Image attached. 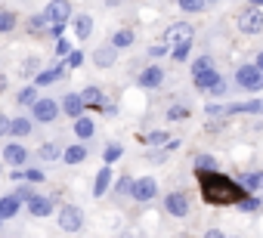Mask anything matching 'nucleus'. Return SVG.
Here are the masks:
<instances>
[{
    "label": "nucleus",
    "instance_id": "f257e3e1",
    "mask_svg": "<svg viewBox=\"0 0 263 238\" xmlns=\"http://www.w3.org/2000/svg\"><path fill=\"white\" fill-rule=\"evenodd\" d=\"M198 180H201V192L211 204H238L245 198V186L226 180L217 170H198Z\"/></svg>",
    "mask_w": 263,
    "mask_h": 238
},
{
    "label": "nucleus",
    "instance_id": "f03ea898",
    "mask_svg": "<svg viewBox=\"0 0 263 238\" xmlns=\"http://www.w3.org/2000/svg\"><path fill=\"white\" fill-rule=\"evenodd\" d=\"M235 81H238L241 90L257 93V90H263V68H260V65H241V68L235 71Z\"/></svg>",
    "mask_w": 263,
    "mask_h": 238
},
{
    "label": "nucleus",
    "instance_id": "7ed1b4c3",
    "mask_svg": "<svg viewBox=\"0 0 263 238\" xmlns=\"http://www.w3.org/2000/svg\"><path fill=\"white\" fill-rule=\"evenodd\" d=\"M59 226H62L65 232H81V229H84V210L74 207V204H65V207L59 210Z\"/></svg>",
    "mask_w": 263,
    "mask_h": 238
},
{
    "label": "nucleus",
    "instance_id": "20e7f679",
    "mask_svg": "<svg viewBox=\"0 0 263 238\" xmlns=\"http://www.w3.org/2000/svg\"><path fill=\"white\" fill-rule=\"evenodd\" d=\"M238 31L241 34H260L263 31V13L260 10H245V13H238Z\"/></svg>",
    "mask_w": 263,
    "mask_h": 238
},
{
    "label": "nucleus",
    "instance_id": "39448f33",
    "mask_svg": "<svg viewBox=\"0 0 263 238\" xmlns=\"http://www.w3.org/2000/svg\"><path fill=\"white\" fill-rule=\"evenodd\" d=\"M44 13H47L50 25H65L71 19V4H68V0H50Z\"/></svg>",
    "mask_w": 263,
    "mask_h": 238
},
{
    "label": "nucleus",
    "instance_id": "423d86ee",
    "mask_svg": "<svg viewBox=\"0 0 263 238\" xmlns=\"http://www.w3.org/2000/svg\"><path fill=\"white\" fill-rule=\"evenodd\" d=\"M192 37H195V31H192V25H186V22H177V25H171V28L164 31V41H167L171 47L192 44Z\"/></svg>",
    "mask_w": 263,
    "mask_h": 238
},
{
    "label": "nucleus",
    "instance_id": "0eeeda50",
    "mask_svg": "<svg viewBox=\"0 0 263 238\" xmlns=\"http://www.w3.org/2000/svg\"><path fill=\"white\" fill-rule=\"evenodd\" d=\"M130 195H134L137 201H152L158 195V183L152 176H143V180H134V189H130Z\"/></svg>",
    "mask_w": 263,
    "mask_h": 238
},
{
    "label": "nucleus",
    "instance_id": "6e6552de",
    "mask_svg": "<svg viewBox=\"0 0 263 238\" xmlns=\"http://www.w3.org/2000/svg\"><path fill=\"white\" fill-rule=\"evenodd\" d=\"M164 210H167L171 216H186V213H189V195H186V192H171V195L164 198Z\"/></svg>",
    "mask_w": 263,
    "mask_h": 238
},
{
    "label": "nucleus",
    "instance_id": "1a4fd4ad",
    "mask_svg": "<svg viewBox=\"0 0 263 238\" xmlns=\"http://www.w3.org/2000/svg\"><path fill=\"white\" fill-rule=\"evenodd\" d=\"M31 108H34V121H41V124L56 121V114H59V105H56L53 99H37Z\"/></svg>",
    "mask_w": 263,
    "mask_h": 238
},
{
    "label": "nucleus",
    "instance_id": "9d476101",
    "mask_svg": "<svg viewBox=\"0 0 263 238\" xmlns=\"http://www.w3.org/2000/svg\"><path fill=\"white\" fill-rule=\"evenodd\" d=\"M164 84V68H158V65H149L143 74H140V87H146V90H155V87H161Z\"/></svg>",
    "mask_w": 263,
    "mask_h": 238
},
{
    "label": "nucleus",
    "instance_id": "9b49d317",
    "mask_svg": "<svg viewBox=\"0 0 263 238\" xmlns=\"http://www.w3.org/2000/svg\"><path fill=\"white\" fill-rule=\"evenodd\" d=\"M22 207V198L19 195H4L0 198V220H13Z\"/></svg>",
    "mask_w": 263,
    "mask_h": 238
},
{
    "label": "nucleus",
    "instance_id": "f8f14e48",
    "mask_svg": "<svg viewBox=\"0 0 263 238\" xmlns=\"http://www.w3.org/2000/svg\"><path fill=\"white\" fill-rule=\"evenodd\" d=\"M59 77H65V65H53V68H47V71H37V74H34V87L56 84Z\"/></svg>",
    "mask_w": 263,
    "mask_h": 238
},
{
    "label": "nucleus",
    "instance_id": "ddd939ff",
    "mask_svg": "<svg viewBox=\"0 0 263 238\" xmlns=\"http://www.w3.org/2000/svg\"><path fill=\"white\" fill-rule=\"evenodd\" d=\"M84 96L81 93H68L65 99H62V111L68 114V117H81V111H84Z\"/></svg>",
    "mask_w": 263,
    "mask_h": 238
},
{
    "label": "nucleus",
    "instance_id": "4468645a",
    "mask_svg": "<svg viewBox=\"0 0 263 238\" xmlns=\"http://www.w3.org/2000/svg\"><path fill=\"white\" fill-rule=\"evenodd\" d=\"M217 81H220V71H214V68H204V71H195V74H192V84H195L198 90H211Z\"/></svg>",
    "mask_w": 263,
    "mask_h": 238
},
{
    "label": "nucleus",
    "instance_id": "2eb2a0df",
    "mask_svg": "<svg viewBox=\"0 0 263 238\" xmlns=\"http://www.w3.org/2000/svg\"><path fill=\"white\" fill-rule=\"evenodd\" d=\"M25 158H28V152H25V146H19V143H13V146H7V149H4V161H7V164H13V167H22V164H25Z\"/></svg>",
    "mask_w": 263,
    "mask_h": 238
},
{
    "label": "nucleus",
    "instance_id": "dca6fc26",
    "mask_svg": "<svg viewBox=\"0 0 263 238\" xmlns=\"http://www.w3.org/2000/svg\"><path fill=\"white\" fill-rule=\"evenodd\" d=\"M108 186H111V167L105 164V167L96 173V183H93V198H102V195L108 192Z\"/></svg>",
    "mask_w": 263,
    "mask_h": 238
},
{
    "label": "nucleus",
    "instance_id": "f3484780",
    "mask_svg": "<svg viewBox=\"0 0 263 238\" xmlns=\"http://www.w3.org/2000/svg\"><path fill=\"white\" fill-rule=\"evenodd\" d=\"M115 56H118V47L111 44V47H99L96 53H93V62L99 65V68H108V65H115Z\"/></svg>",
    "mask_w": 263,
    "mask_h": 238
},
{
    "label": "nucleus",
    "instance_id": "a211bd4d",
    "mask_svg": "<svg viewBox=\"0 0 263 238\" xmlns=\"http://www.w3.org/2000/svg\"><path fill=\"white\" fill-rule=\"evenodd\" d=\"M74 133L81 136V140H90L93 133H96V124H93V117H74Z\"/></svg>",
    "mask_w": 263,
    "mask_h": 238
},
{
    "label": "nucleus",
    "instance_id": "6ab92c4d",
    "mask_svg": "<svg viewBox=\"0 0 263 238\" xmlns=\"http://www.w3.org/2000/svg\"><path fill=\"white\" fill-rule=\"evenodd\" d=\"M74 34H78V41H87V37L93 34V19H90L87 13H81V16L74 19Z\"/></svg>",
    "mask_w": 263,
    "mask_h": 238
},
{
    "label": "nucleus",
    "instance_id": "aec40b11",
    "mask_svg": "<svg viewBox=\"0 0 263 238\" xmlns=\"http://www.w3.org/2000/svg\"><path fill=\"white\" fill-rule=\"evenodd\" d=\"M28 210H31V216H47V213L53 210V201H50V198H41V195H34V198L28 201Z\"/></svg>",
    "mask_w": 263,
    "mask_h": 238
},
{
    "label": "nucleus",
    "instance_id": "412c9836",
    "mask_svg": "<svg viewBox=\"0 0 263 238\" xmlns=\"http://www.w3.org/2000/svg\"><path fill=\"white\" fill-rule=\"evenodd\" d=\"M238 183H241L248 192H254V189H260V186H263V170H251V173H241V176H238Z\"/></svg>",
    "mask_w": 263,
    "mask_h": 238
},
{
    "label": "nucleus",
    "instance_id": "4be33fe9",
    "mask_svg": "<svg viewBox=\"0 0 263 238\" xmlns=\"http://www.w3.org/2000/svg\"><path fill=\"white\" fill-rule=\"evenodd\" d=\"M62 158H65V164H81L87 158V146H68L62 152Z\"/></svg>",
    "mask_w": 263,
    "mask_h": 238
},
{
    "label": "nucleus",
    "instance_id": "5701e85b",
    "mask_svg": "<svg viewBox=\"0 0 263 238\" xmlns=\"http://www.w3.org/2000/svg\"><path fill=\"white\" fill-rule=\"evenodd\" d=\"M238 111H254V114H263V102L254 99V102H241V105H226V114H238Z\"/></svg>",
    "mask_w": 263,
    "mask_h": 238
},
{
    "label": "nucleus",
    "instance_id": "b1692460",
    "mask_svg": "<svg viewBox=\"0 0 263 238\" xmlns=\"http://www.w3.org/2000/svg\"><path fill=\"white\" fill-rule=\"evenodd\" d=\"M37 155H41V161H56V158H62V149H59V143H44L37 149Z\"/></svg>",
    "mask_w": 263,
    "mask_h": 238
},
{
    "label": "nucleus",
    "instance_id": "393cba45",
    "mask_svg": "<svg viewBox=\"0 0 263 238\" xmlns=\"http://www.w3.org/2000/svg\"><path fill=\"white\" fill-rule=\"evenodd\" d=\"M10 133L13 136H28L31 133V121L28 117H16V121H10Z\"/></svg>",
    "mask_w": 263,
    "mask_h": 238
},
{
    "label": "nucleus",
    "instance_id": "a878e982",
    "mask_svg": "<svg viewBox=\"0 0 263 238\" xmlns=\"http://www.w3.org/2000/svg\"><path fill=\"white\" fill-rule=\"evenodd\" d=\"M111 44H115L118 50L130 47V44H134V31H130V28H124V31H115V34H111Z\"/></svg>",
    "mask_w": 263,
    "mask_h": 238
},
{
    "label": "nucleus",
    "instance_id": "bb28decb",
    "mask_svg": "<svg viewBox=\"0 0 263 238\" xmlns=\"http://www.w3.org/2000/svg\"><path fill=\"white\" fill-rule=\"evenodd\" d=\"M81 96H84L87 105H102V90H99V87H84Z\"/></svg>",
    "mask_w": 263,
    "mask_h": 238
},
{
    "label": "nucleus",
    "instance_id": "cd10ccee",
    "mask_svg": "<svg viewBox=\"0 0 263 238\" xmlns=\"http://www.w3.org/2000/svg\"><path fill=\"white\" fill-rule=\"evenodd\" d=\"M16 28V13H0V34H7V31H13Z\"/></svg>",
    "mask_w": 263,
    "mask_h": 238
},
{
    "label": "nucleus",
    "instance_id": "c85d7f7f",
    "mask_svg": "<svg viewBox=\"0 0 263 238\" xmlns=\"http://www.w3.org/2000/svg\"><path fill=\"white\" fill-rule=\"evenodd\" d=\"M34 96H37V90H34V87H25V90H19V93H16L19 105H34V102H37Z\"/></svg>",
    "mask_w": 263,
    "mask_h": 238
},
{
    "label": "nucleus",
    "instance_id": "c756f323",
    "mask_svg": "<svg viewBox=\"0 0 263 238\" xmlns=\"http://www.w3.org/2000/svg\"><path fill=\"white\" fill-rule=\"evenodd\" d=\"M195 170H217V158L214 155H198L195 158Z\"/></svg>",
    "mask_w": 263,
    "mask_h": 238
},
{
    "label": "nucleus",
    "instance_id": "7c9ffc66",
    "mask_svg": "<svg viewBox=\"0 0 263 238\" xmlns=\"http://www.w3.org/2000/svg\"><path fill=\"white\" fill-rule=\"evenodd\" d=\"M177 4H180V10H186V13H201L208 4H204V0H177Z\"/></svg>",
    "mask_w": 263,
    "mask_h": 238
},
{
    "label": "nucleus",
    "instance_id": "2f4dec72",
    "mask_svg": "<svg viewBox=\"0 0 263 238\" xmlns=\"http://www.w3.org/2000/svg\"><path fill=\"white\" fill-rule=\"evenodd\" d=\"M189 117V108L186 105H174V108H167V121H186Z\"/></svg>",
    "mask_w": 263,
    "mask_h": 238
},
{
    "label": "nucleus",
    "instance_id": "473e14b6",
    "mask_svg": "<svg viewBox=\"0 0 263 238\" xmlns=\"http://www.w3.org/2000/svg\"><path fill=\"white\" fill-rule=\"evenodd\" d=\"M47 25H50L47 13H41V16H31V19H28V28H31V31H44Z\"/></svg>",
    "mask_w": 263,
    "mask_h": 238
},
{
    "label": "nucleus",
    "instance_id": "72a5a7b5",
    "mask_svg": "<svg viewBox=\"0 0 263 238\" xmlns=\"http://www.w3.org/2000/svg\"><path fill=\"white\" fill-rule=\"evenodd\" d=\"M37 68H41V59H25L19 74H22V77H28V74H37Z\"/></svg>",
    "mask_w": 263,
    "mask_h": 238
},
{
    "label": "nucleus",
    "instance_id": "f704fd0d",
    "mask_svg": "<svg viewBox=\"0 0 263 238\" xmlns=\"http://www.w3.org/2000/svg\"><path fill=\"white\" fill-rule=\"evenodd\" d=\"M238 210H245V213L260 210V198H241V201H238Z\"/></svg>",
    "mask_w": 263,
    "mask_h": 238
},
{
    "label": "nucleus",
    "instance_id": "c9c22d12",
    "mask_svg": "<svg viewBox=\"0 0 263 238\" xmlns=\"http://www.w3.org/2000/svg\"><path fill=\"white\" fill-rule=\"evenodd\" d=\"M121 155H124V149H121V146H118V143H111V146H108V149H105V164H111V161H118V158H121Z\"/></svg>",
    "mask_w": 263,
    "mask_h": 238
},
{
    "label": "nucleus",
    "instance_id": "e433bc0d",
    "mask_svg": "<svg viewBox=\"0 0 263 238\" xmlns=\"http://www.w3.org/2000/svg\"><path fill=\"white\" fill-rule=\"evenodd\" d=\"M204 68H214L211 56H201V59H195V62H192V74H195V71H204Z\"/></svg>",
    "mask_w": 263,
    "mask_h": 238
},
{
    "label": "nucleus",
    "instance_id": "4c0bfd02",
    "mask_svg": "<svg viewBox=\"0 0 263 238\" xmlns=\"http://www.w3.org/2000/svg\"><path fill=\"white\" fill-rule=\"evenodd\" d=\"M189 50H192V44H180V47H174V59L183 62V59L189 56Z\"/></svg>",
    "mask_w": 263,
    "mask_h": 238
},
{
    "label": "nucleus",
    "instance_id": "58836bf2",
    "mask_svg": "<svg viewBox=\"0 0 263 238\" xmlns=\"http://www.w3.org/2000/svg\"><path fill=\"white\" fill-rule=\"evenodd\" d=\"M68 53H71V44H68L65 37H59V41H56V56H68Z\"/></svg>",
    "mask_w": 263,
    "mask_h": 238
},
{
    "label": "nucleus",
    "instance_id": "ea45409f",
    "mask_svg": "<svg viewBox=\"0 0 263 238\" xmlns=\"http://www.w3.org/2000/svg\"><path fill=\"white\" fill-rule=\"evenodd\" d=\"M167 50H171V44H167V41H164V44H152V47H149V56H164Z\"/></svg>",
    "mask_w": 263,
    "mask_h": 238
},
{
    "label": "nucleus",
    "instance_id": "a19ab883",
    "mask_svg": "<svg viewBox=\"0 0 263 238\" xmlns=\"http://www.w3.org/2000/svg\"><path fill=\"white\" fill-rule=\"evenodd\" d=\"M167 140H171V136H167V133H164V130H155V133H152V136H149V143H152V146H164V143H167Z\"/></svg>",
    "mask_w": 263,
    "mask_h": 238
},
{
    "label": "nucleus",
    "instance_id": "79ce46f5",
    "mask_svg": "<svg viewBox=\"0 0 263 238\" xmlns=\"http://www.w3.org/2000/svg\"><path fill=\"white\" fill-rule=\"evenodd\" d=\"M81 62H84V56H81L78 50H71V53H68V68H78Z\"/></svg>",
    "mask_w": 263,
    "mask_h": 238
},
{
    "label": "nucleus",
    "instance_id": "37998d69",
    "mask_svg": "<svg viewBox=\"0 0 263 238\" xmlns=\"http://www.w3.org/2000/svg\"><path fill=\"white\" fill-rule=\"evenodd\" d=\"M25 180L28 183H44V170H25Z\"/></svg>",
    "mask_w": 263,
    "mask_h": 238
},
{
    "label": "nucleus",
    "instance_id": "c03bdc74",
    "mask_svg": "<svg viewBox=\"0 0 263 238\" xmlns=\"http://www.w3.org/2000/svg\"><path fill=\"white\" fill-rule=\"evenodd\" d=\"M223 93H226V81L220 77V81H217V84L211 87V96H223Z\"/></svg>",
    "mask_w": 263,
    "mask_h": 238
},
{
    "label": "nucleus",
    "instance_id": "a18cd8bd",
    "mask_svg": "<svg viewBox=\"0 0 263 238\" xmlns=\"http://www.w3.org/2000/svg\"><path fill=\"white\" fill-rule=\"evenodd\" d=\"M16 195H19L22 201H31V198H34V192H31L28 186H19V189H16Z\"/></svg>",
    "mask_w": 263,
    "mask_h": 238
},
{
    "label": "nucleus",
    "instance_id": "49530a36",
    "mask_svg": "<svg viewBox=\"0 0 263 238\" xmlns=\"http://www.w3.org/2000/svg\"><path fill=\"white\" fill-rule=\"evenodd\" d=\"M7 133H10V117L0 111V136H7Z\"/></svg>",
    "mask_w": 263,
    "mask_h": 238
},
{
    "label": "nucleus",
    "instance_id": "de8ad7c7",
    "mask_svg": "<svg viewBox=\"0 0 263 238\" xmlns=\"http://www.w3.org/2000/svg\"><path fill=\"white\" fill-rule=\"evenodd\" d=\"M257 65H260V68H263V53H260V56H257Z\"/></svg>",
    "mask_w": 263,
    "mask_h": 238
},
{
    "label": "nucleus",
    "instance_id": "09e8293b",
    "mask_svg": "<svg viewBox=\"0 0 263 238\" xmlns=\"http://www.w3.org/2000/svg\"><path fill=\"white\" fill-rule=\"evenodd\" d=\"M251 4H254V7H263V0H251Z\"/></svg>",
    "mask_w": 263,
    "mask_h": 238
}]
</instances>
